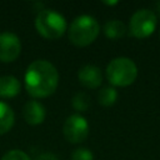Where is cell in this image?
Segmentation results:
<instances>
[{
	"mask_svg": "<svg viewBox=\"0 0 160 160\" xmlns=\"http://www.w3.org/2000/svg\"><path fill=\"white\" fill-rule=\"evenodd\" d=\"M102 31H104V34L108 39L116 40V39H120L125 35L126 26L122 21L114 19V20H109L108 22H105V25L102 28Z\"/></svg>",
	"mask_w": 160,
	"mask_h": 160,
	"instance_id": "cell-12",
	"label": "cell"
},
{
	"mask_svg": "<svg viewBox=\"0 0 160 160\" xmlns=\"http://www.w3.org/2000/svg\"><path fill=\"white\" fill-rule=\"evenodd\" d=\"M46 111L41 102L36 100L28 101L22 108V118L29 125H39L45 120Z\"/></svg>",
	"mask_w": 160,
	"mask_h": 160,
	"instance_id": "cell-9",
	"label": "cell"
},
{
	"mask_svg": "<svg viewBox=\"0 0 160 160\" xmlns=\"http://www.w3.org/2000/svg\"><path fill=\"white\" fill-rule=\"evenodd\" d=\"M21 52V42L18 35L10 31H4L0 34V61L12 62Z\"/></svg>",
	"mask_w": 160,
	"mask_h": 160,
	"instance_id": "cell-7",
	"label": "cell"
},
{
	"mask_svg": "<svg viewBox=\"0 0 160 160\" xmlns=\"http://www.w3.org/2000/svg\"><path fill=\"white\" fill-rule=\"evenodd\" d=\"M71 160H94L92 152L86 148L75 149L71 154Z\"/></svg>",
	"mask_w": 160,
	"mask_h": 160,
	"instance_id": "cell-16",
	"label": "cell"
},
{
	"mask_svg": "<svg viewBox=\"0 0 160 160\" xmlns=\"http://www.w3.org/2000/svg\"><path fill=\"white\" fill-rule=\"evenodd\" d=\"M21 85L18 78L12 75H4L0 76V98L10 99L16 96L20 92Z\"/></svg>",
	"mask_w": 160,
	"mask_h": 160,
	"instance_id": "cell-10",
	"label": "cell"
},
{
	"mask_svg": "<svg viewBox=\"0 0 160 160\" xmlns=\"http://www.w3.org/2000/svg\"><path fill=\"white\" fill-rule=\"evenodd\" d=\"M158 19L154 11L149 9H140L135 11L129 21V31L136 39L149 38L156 29Z\"/></svg>",
	"mask_w": 160,
	"mask_h": 160,
	"instance_id": "cell-5",
	"label": "cell"
},
{
	"mask_svg": "<svg viewBox=\"0 0 160 160\" xmlns=\"http://www.w3.org/2000/svg\"><path fill=\"white\" fill-rule=\"evenodd\" d=\"M158 6H159V11H160V4H158Z\"/></svg>",
	"mask_w": 160,
	"mask_h": 160,
	"instance_id": "cell-18",
	"label": "cell"
},
{
	"mask_svg": "<svg viewBox=\"0 0 160 160\" xmlns=\"http://www.w3.org/2000/svg\"><path fill=\"white\" fill-rule=\"evenodd\" d=\"M79 82L88 89H98L102 82V72L96 65H84L78 71Z\"/></svg>",
	"mask_w": 160,
	"mask_h": 160,
	"instance_id": "cell-8",
	"label": "cell"
},
{
	"mask_svg": "<svg viewBox=\"0 0 160 160\" xmlns=\"http://www.w3.org/2000/svg\"><path fill=\"white\" fill-rule=\"evenodd\" d=\"M36 160H58V159H56V156H55V155L46 152V154H41L40 156H38V158H36Z\"/></svg>",
	"mask_w": 160,
	"mask_h": 160,
	"instance_id": "cell-17",
	"label": "cell"
},
{
	"mask_svg": "<svg viewBox=\"0 0 160 160\" xmlns=\"http://www.w3.org/2000/svg\"><path fill=\"white\" fill-rule=\"evenodd\" d=\"M118 100V91L114 86H104L98 94V101L102 106H111Z\"/></svg>",
	"mask_w": 160,
	"mask_h": 160,
	"instance_id": "cell-13",
	"label": "cell"
},
{
	"mask_svg": "<svg viewBox=\"0 0 160 160\" xmlns=\"http://www.w3.org/2000/svg\"><path fill=\"white\" fill-rule=\"evenodd\" d=\"M62 132L65 139L71 144L82 142L89 135V124L84 116L80 114H72L66 118Z\"/></svg>",
	"mask_w": 160,
	"mask_h": 160,
	"instance_id": "cell-6",
	"label": "cell"
},
{
	"mask_svg": "<svg viewBox=\"0 0 160 160\" xmlns=\"http://www.w3.org/2000/svg\"><path fill=\"white\" fill-rule=\"evenodd\" d=\"M71 105H72V108H74L76 111L84 112V111H86V110L90 108V105H91L90 96H89L86 92H84V91L78 92V94H75V96L72 98Z\"/></svg>",
	"mask_w": 160,
	"mask_h": 160,
	"instance_id": "cell-14",
	"label": "cell"
},
{
	"mask_svg": "<svg viewBox=\"0 0 160 160\" xmlns=\"http://www.w3.org/2000/svg\"><path fill=\"white\" fill-rule=\"evenodd\" d=\"M25 89L35 99H44L55 92L59 85V72L48 60L32 61L25 71Z\"/></svg>",
	"mask_w": 160,
	"mask_h": 160,
	"instance_id": "cell-1",
	"label": "cell"
},
{
	"mask_svg": "<svg viewBox=\"0 0 160 160\" xmlns=\"http://www.w3.org/2000/svg\"><path fill=\"white\" fill-rule=\"evenodd\" d=\"M1 160H31V159L22 150L14 149V150H9L8 152H5L1 158Z\"/></svg>",
	"mask_w": 160,
	"mask_h": 160,
	"instance_id": "cell-15",
	"label": "cell"
},
{
	"mask_svg": "<svg viewBox=\"0 0 160 160\" xmlns=\"http://www.w3.org/2000/svg\"><path fill=\"white\" fill-rule=\"evenodd\" d=\"M15 114L10 105L0 101V135L6 134L14 125Z\"/></svg>",
	"mask_w": 160,
	"mask_h": 160,
	"instance_id": "cell-11",
	"label": "cell"
},
{
	"mask_svg": "<svg viewBox=\"0 0 160 160\" xmlns=\"http://www.w3.org/2000/svg\"><path fill=\"white\" fill-rule=\"evenodd\" d=\"M35 29L42 38L56 40L65 34L68 24L60 12L51 9H44L39 11L35 18Z\"/></svg>",
	"mask_w": 160,
	"mask_h": 160,
	"instance_id": "cell-4",
	"label": "cell"
},
{
	"mask_svg": "<svg viewBox=\"0 0 160 160\" xmlns=\"http://www.w3.org/2000/svg\"><path fill=\"white\" fill-rule=\"evenodd\" d=\"M69 40L75 46H88L92 44L100 32V25L94 16L80 15L76 16L69 28Z\"/></svg>",
	"mask_w": 160,
	"mask_h": 160,
	"instance_id": "cell-2",
	"label": "cell"
},
{
	"mask_svg": "<svg viewBox=\"0 0 160 160\" xmlns=\"http://www.w3.org/2000/svg\"><path fill=\"white\" fill-rule=\"evenodd\" d=\"M106 79L112 86L125 88L131 85L138 78L136 64L126 56H119L112 59L105 70Z\"/></svg>",
	"mask_w": 160,
	"mask_h": 160,
	"instance_id": "cell-3",
	"label": "cell"
}]
</instances>
